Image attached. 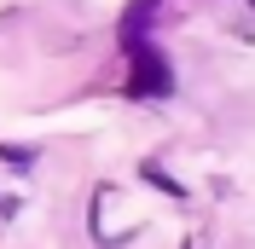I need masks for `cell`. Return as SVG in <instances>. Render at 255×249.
I'll return each instance as SVG.
<instances>
[{"label": "cell", "instance_id": "obj_1", "mask_svg": "<svg viewBox=\"0 0 255 249\" xmlns=\"http://www.w3.org/2000/svg\"><path fill=\"white\" fill-rule=\"evenodd\" d=\"M128 58H133V70H128V93L133 99H168L174 93V70H168V58L151 41H133Z\"/></svg>", "mask_w": 255, "mask_h": 249}, {"label": "cell", "instance_id": "obj_2", "mask_svg": "<svg viewBox=\"0 0 255 249\" xmlns=\"http://www.w3.org/2000/svg\"><path fill=\"white\" fill-rule=\"evenodd\" d=\"M157 6H162V0H133V6H128V17H122V41H128V47H133V41H139V29L157 17Z\"/></svg>", "mask_w": 255, "mask_h": 249}]
</instances>
